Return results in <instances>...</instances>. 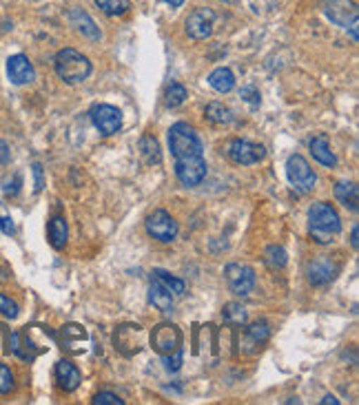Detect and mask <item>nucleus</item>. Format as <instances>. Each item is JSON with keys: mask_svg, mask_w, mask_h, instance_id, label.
Returning a JSON list of instances; mask_svg holds the SVG:
<instances>
[{"mask_svg": "<svg viewBox=\"0 0 359 405\" xmlns=\"http://www.w3.org/2000/svg\"><path fill=\"white\" fill-rule=\"evenodd\" d=\"M268 337H271V328H268L266 321H256L246 328V343H251V346H256V348L266 343Z\"/></svg>", "mask_w": 359, "mask_h": 405, "instance_id": "b1692460", "label": "nucleus"}, {"mask_svg": "<svg viewBox=\"0 0 359 405\" xmlns=\"http://www.w3.org/2000/svg\"><path fill=\"white\" fill-rule=\"evenodd\" d=\"M206 117L211 120L213 124H231L233 122V113L229 107H224L222 102H208L206 104Z\"/></svg>", "mask_w": 359, "mask_h": 405, "instance_id": "393cba45", "label": "nucleus"}, {"mask_svg": "<svg viewBox=\"0 0 359 405\" xmlns=\"http://www.w3.org/2000/svg\"><path fill=\"white\" fill-rule=\"evenodd\" d=\"M13 385H16V381H13V372L5 364H0V394H9Z\"/></svg>", "mask_w": 359, "mask_h": 405, "instance_id": "7c9ffc66", "label": "nucleus"}, {"mask_svg": "<svg viewBox=\"0 0 359 405\" xmlns=\"http://www.w3.org/2000/svg\"><path fill=\"white\" fill-rule=\"evenodd\" d=\"M151 346L160 354H171L173 350L182 348V333L173 323H160L151 333Z\"/></svg>", "mask_w": 359, "mask_h": 405, "instance_id": "f8f14e48", "label": "nucleus"}, {"mask_svg": "<svg viewBox=\"0 0 359 405\" xmlns=\"http://www.w3.org/2000/svg\"><path fill=\"white\" fill-rule=\"evenodd\" d=\"M222 317L227 319L229 323H233V326H244V323H246V310H244V306H242V304H235V302H231V304L224 306V310H222Z\"/></svg>", "mask_w": 359, "mask_h": 405, "instance_id": "cd10ccee", "label": "nucleus"}, {"mask_svg": "<svg viewBox=\"0 0 359 405\" xmlns=\"http://www.w3.org/2000/svg\"><path fill=\"white\" fill-rule=\"evenodd\" d=\"M351 244H353V248H357V226H353V233H351Z\"/></svg>", "mask_w": 359, "mask_h": 405, "instance_id": "a19ab883", "label": "nucleus"}, {"mask_svg": "<svg viewBox=\"0 0 359 405\" xmlns=\"http://www.w3.org/2000/svg\"><path fill=\"white\" fill-rule=\"evenodd\" d=\"M47 235H49V242L53 248H65L67 239H69V229H67V219L63 215H56L51 221H49V229H47Z\"/></svg>", "mask_w": 359, "mask_h": 405, "instance_id": "a211bd4d", "label": "nucleus"}, {"mask_svg": "<svg viewBox=\"0 0 359 405\" xmlns=\"http://www.w3.org/2000/svg\"><path fill=\"white\" fill-rule=\"evenodd\" d=\"M335 275H337V266L333 262H328L326 257H320L308 264V281L313 286H324V283L333 281Z\"/></svg>", "mask_w": 359, "mask_h": 405, "instance_id": "2eb2a0df", "label": "nucleus"}, {"mask_svg": "<svg viewBox=\"0 0 359 405\" xmlns=\"http://www.w3.org/2000/svg\"><path fill=\"white\" fill-rule=\"evenodd\" d=\"M286 175H289V182L293 184V188L299 193H310L317 184V175L310 169L308 160L297 153L286 160Z\"/></svg>", "mask_w": 359, "mask_h": 405, "instance_id": "20e7f679", "label": "nucleus"}, {"mask_svg": "<svg viewBox=\"0 0 359 405\" xmlns=\"http://www.w3.org/2000/svg\"><path fill=\"white\" fill-rule=\"evenodd\" d=\"M220 3H224V5H235L237 0H220Z\"/></svg>", "mask_w": 359, "mask_h": 405, "instance_id": "79ce46f5", "label": "nucleus"}, {"mask_svg": "<svg viewBox=\"0 0 359 405\" xmlns=\"http://www.w3.org/2000/svg\"><path fill=\"white\" fill-rule=\"evenodd\" d=\"M94 3L109 16H122V13L129 11L131 3L129 0H94Z\"/></svg>", "mask_w": 359, "mask_h": 405, "instance_id": "c85d7f7f", "label": "nucleus"}, {"mask_svg": "<svg viewBox=\"0 0 359 405\" xmlns=\"http://www.w3.org/2000/svg\"><path fill=\"white\" fill-rule=\"evenodd\" d=\"M224 275H227L229 288L239 297H246L256 288V270L246 264H229L224 268Z\"/></svg>", "mask_w": 359, "mask_h": 405, "instance_id": "1a4fd4ad", "label": "nucleus"}, {"mask_svg": "<svg viewBox=\"0 0 359 405\" xmlns=\"http://www.w3.org/2000/svg\"><path fill=\"white\" fill-rule=\"evenodd\" d=\"M187 89L182 86V84H177V82H173L169 89H167V94H164V102H167V107L169 109H175V107H180L184 100H187Z\"/></svg>", "mask_w": 359, "mask_h": 405, "instance_id": "c756f323", "label": "nucleus"}, {"mask_svg": "<svg viewBox=\"0 0 359 405\" xmlns=\"http://www.w3.org/2000/svg\"><path fill=\"white\" fill-rule=\"evenodd\" d=\"M82 339H87V333H84L82 326H76V323L65 326V330H63V341H65L67 350L78 352V350H76V341H82Z\"/></svg>", "mask_w": 359, "mask_h": 405, "instance_id": "bb28decb", "label": "nucleus"}, {"mask_svg": "<svg viewBox=\"0 0 359 405\" xmlns=\"http://www.w3.org/2000/svg\"><path fill=\"white\" fill-rule=\"evenodd\" d=\"M0 229H3L7 235H13V231H16V229H13V224H11L9 217H0Z\"/></svg>", "mask_w": 359, "mask_h": 405, "instance_id": "e433bc0d", "label": "nucleus"}, {"mask_svg": "<svg viewBox=\"0 0 359 405\" xmlns=\"http://www.w3.org/2000/svg\"><path fill=\"white\" fill-rule=\"evenodd\" d=\"M224 153L233 164H239V167H251V164H258L264 160L266 151L262 144H256L251 140H242V138H235L227 144Z\"/></svg>", "mask_w": 359, "mask_h": 405, "instance_id": "39448f33", "label": "nucleus"}, {"mask_svg": "<svg viewBox=\"0 0 359 405\" xmlns=\"http://www.w3.org/2000/svg\"><path fill=\"white\" fill-rule=\"evenodd\" d=\"M208 84H211L218 94H229V91H233V86H235V76H233L231 69L220 67V69L211 71V76H208Z\"/></svg>", "mask_w": 359, "mask_h": 405, "instance_id": "6ab92c4d", "label": "nucleus"}, {"mask_svg": "<svg viewBox=\"0 0 359 405\" xmlns=\"http://www.w3.org/2000/svg\"><path fill=\"white\" fill-rule=\"evenodd\" d=\"M322 403H324V405H326V403H333V405H339V401H337L335 397H331V394H328V397H324V399H322Z\"/></svg>", "mask_w": 359, "mask_h": 405, "instance_id": "ea45409f", "label": "nucleus"}, {"mask_svg": "<svg viewBox=\"0 0 359 405\" xmlns=\"http://www.w3.org/2000/svg\"><path fill=\"white\" fill-rule=\"evenodd\" d=\"M56 73L58 78L67 82V84H78V82H84L89 76H92V63H89V58L82 56L80 51L76 49H60L56 53Z\"/></svg>", "mask_w": 359, "mask_h": 405, "instance_id": "f03ea898", "label": "nucleus"}, {"mask_svg": "<svg viewBox=\"0 0 359 405\" xmlns=\"http://www.w3.org/2000/svg\"><path fill=\"white\" fill-rule=\"evenodd\" d=\"M144 224H146V233L153 239H158V242L169 244L177 237V221L167 211H162V208L149 215Z\"/></svg>", "mask_w": 359, "mask_h": 405, "instance_id": "6e6552de", "label": "nucleus"}, {"mask_svg": "<svg viewBox=\"0 0 359 405\" xmlns=\"http://www.w3.org/2000/svg\"><path fill=\"white\" fill-rule=\"evenodd\" d=\"M7 76L13 84H29L36 78V71L34 65L29 63V58L18 53L7 60Z\"/></svg>", "mask_w": 359, "mask_h": 405, "instance_id": "ddd939ff", "label": "nucleus"}, {"mask_svg": "<svg viewBox=\"0 0 359 405\" xmlns=\"http://www.w3.org/2000/svg\"><path fill=\"white\" fill-rule=\"evenodd\" d=\"M149 302H151L158 310L167 312L173 308V295L167 288H162L160 283L151 281V288H149Z\"/></svg>", "mask_w": 359, "mask_h": 405, "instance_id": "4be33fe9", "label": "nucleus"}, {"mask_svg": "<svg viewBox=\"0 0 359 405\" xmlns=\"http://www.w3.org/2000/svg\"><path fill=\"white\" fill-rule=\"evenodd\" d=\"M69 20L73 22V27H76L84 38H89V40H100V29L96 27L94 18L89 16L87 11H82V9H71Z\"/></svg>", "mask_w": 359, "mask_h": 405, "instance_id": "dca6fc26", "label": "nucleus"}, {"mask_svg": "<svg viewBox=\"0 0 359 405\" xmlns=\"http://www.w3.org/2000/svg\"><path fill=\"white\" fill-rule=\"evenodd\" d=\"M140 155H142V162L149 164V167H153V164H160L162 155H160V144L153 135H144L140 140Z\"/></svg>", "mask_w": 359, "mask_h": 405, "instance_id": "5701e85b", "label": "nucleus"}, {"mask_svg": "<svg viewBox=\"0 0 359 405\" xmlns=\"http://www.w3.org/2000/svg\"><path fill=\"white\" fill-rule=\"evenodd\" d=\"M20 184H23L20 175H11V177H7L5 182H3V191H5V195H9V198H13V195H18Z\"/></svg>", "mask_w": 359, "mask_h": 405, "instance_id": "f704fd0d", "label": "nucleus"}, {"mask_svg": "<svg viewBox=\"0 0 359 405\" xmlns=\"http://www.w3.org/2000/svg\"><path fill=\"white\" fill-rule=\"evenodd\" d=\"M335 198L351 208V211H357V202H359V191L353 182H337L335 184Z\"/></svg>", "mask_w": 359, "mask_h": 405, "instance_id": "412c9836", "label": "nucleus"}, {"mask_svg": "<svg viewBox=\"0 0 359 405\" xmlns=\"http://www.w3.org/2000/svg\"><path fill=\"white\" fill-rule=\"evenodd\" d=\"M308 221H310V235L317 244L333 242V237L339 235V231H341V219H339L337 211L326 202H317L310 206Z\"/></svg>", "mask_w": 359, "mask_h": 405, "instance_id": "f257e3e1", "label": "nucleus"}, {"mask_svg": "<svg viewBox=\"0 0 359 405\" xmlns=\"http://www.w3.org/2000/svg\"><path fill=\"white\" fill-rule=\"evenodd\" d=\"M94 405H125V401L113 392H98L94 397Z\"/></svg>", "mask_w": 359, "mask_h": 405, "instance_id": "72a5a7b5", "label": "nucleus"}, {"mask_svg": "<svg viewBox=\"0 0 359 405\" xmlns=\"http://www.w3.org/2000/svg\"><path fill=\"white\" fill-rule=\"evenodd\" d=\"M264 262L271 270H282L286 266V250L282 246H268L266 252H264Z\"/></svg>", "mask_w": 359, "mask_h": 405, "instance_id": "a878e982", "label": "nucleus"}, {"mask_svg": "<svg viewBox=\"0 0 359 405\" xmlns=\"http://www.w3.org/2000/svg\"><path fill=\"white\" fill-rule=\"evenodd\" d=\"M324 13L331 18V22L346 29L351 27L353 40H357V5L353 0H328L324 5Z\"/></svg>", "mask_w": 359, "mask_h": 405, "instance_id": "0eeeda50", "label": "nucleus"}, {"mask_svg": "<svg viewBox=\"0 0 359 405\" xmlns=\"http://www.w3.org/2000/svg\"><path fill=\"white\" fill-rule=\"evenodd\" d=\"M0 314H5L7 319H16L18 317V304L11 302L7 295L0 292Z\"/></svg>", "mask_w": 359, "mask_h": 405, "instance_id": "2f4dec72", "label": "nucleus"}, {"mask_svg": "<svg viewBox=\"0 0 359 405\" xmlns=\"http://www.w3.org/2000/svg\"><path fill=\"white\" fill-rule=\"evenodd\" d=\"M92 122L102 135H115L122 127V113L120 109L111 107V104H96L92 109Z\"/></svg>", "mask_w": 359, "mask_h": 405, "instance_id": "9b49d317", "label": "nucleus"}, {"mask_svg": "<svg viewBox=\"0 0 359 405\" xmlns=\"http://www.w3.org/2000/svg\"><path fill=\"white\" fill-rule=\"evenodd\" d=\"M184 27H187L189 38H193V40H206V38H211L213 27H215V13H213L211 9H206V7L191 11L187 22H184Z\"/></svg>", "mask_w": 359, "mask_h": 405, "instance_id": "9d476101", "label": "nucleus"}, {"mask_svg": "<svg viewBox=\"0 0 359 405\" xmlns=\"http://www.w3.org/2000/svg\"><path fill=\"white\" fill-rule=\"evenodd\" d=\"M169 148L173 158L182 155H200L204 151L202 140L198 138L196 129L187 122H177L169 129Z\"/></svg>", "mask_w": 359, "mask_h": 405, "instance_id": "7ed1b4c3", "label": "nucleus"}, {"mask_svg": "<svg viewBox=\"0 0 359 405\" xmlns=\"http://www.w3.org/2000/svg\"><path fill=\"white\" fill-rule=\"evenodd\" d=\"M175 177L182 186H198L206 177V162L204 155H182L175 158Z\"/></svg>", "mask_w": 359, "mask_h": 405, "instance_id": "423d86ee", "label": "nucleus"}, {"mask_svg": "<svg viewBox=\"0 0 359 405\" xmlns=\"http://www.w3.org/2000/svg\"><path fill=\"white\" fill-rule=\"evenodd\" d=\"M34 175H36V191H40L42 188V169L38 167V164L34 167Z\"/></svg>", "mask_w": 359, "mask_h": 405, "instance_id": "4c0bfd02", "label": "nucleus"}, {"mask_svg": "<svg viewBox=\"0 0 359 405\" xmlns=\"http://www.w3.org/2000/svg\"><path fill=\"white\" fill-rule=\"evenodd\" d=\"M310 153H313V158H315L322 167H328V169H333L335 164H337V158H335V153L331 151V144H328V140L326 138H313L310 140Z\"/></svg>", "mask_w": 359, "mask_h": 405, "instance_id": "f3484780", "label": "nucleus"}, {"mask_svg": "<svg viewBox=\"0 0 359 405\" xmlns=\"http://www.w3.org/2000/svg\"><path fill=\"white\" fill-rule=\"evenodd\" d=\"M151 281H156V283H160L162 288H167L173 297H180V295H184V281L182 279H177V277H173V275H169L167 270H160V268H156L153 273H151Z\"/></svg>", "mask_w": 359, "mask_h": 405, "instance_id": "aec40b11", "label": "nucleus"}, {"mask_svg": "<svg viewBox=\"0 0 359 405\" xmlns=\"http://www.w3.org/2000/svg\"><path fill=\"white\" fill-rule=\"evenodd\" d=\"M56 381L65 392H73V390H78V385L82 381V374L71 361H65L63 359V361L56 364Z\"/></svg>", "mask_w": 359, "mask_h": 405, "instance_id": "4468645a", "label": "nucleus"}, {"mask_svg": "<svg viewBox=\"0 0 359 405\" xmlns=\"http://www.w3.org/2000/svg\"><path fill=\"white\" fill-rule=\"evenodd\" d=\"M167 5H171L173 9H177V7H182L184 5V0H164Z\"/></svg>", "mask_w": 359, "mask_h": 405, "instance_id": "58836bf2", "label": "nucleus"}, {"mask_svg": "<svg viewBox=\"0 0 359 405\" xmlns=\"http://www.w3.org/2000/svg\"><path fill=\"white\" fill-rule=\"evenodd\" d=\"M164 359V368H167L169 372H177L180 370V366H182V348H177V350H173L171 354H162Z\"/></svg>", "mask_w": 359, "mask_h": 405, "instance_id": "473e14b6", "label": "nucleus"}, {"mask_svg": "<svg viewBox=\"0 0 359 405\" xmlns=\"http://www.w3.org/2000/svg\"><path fill=\"white\" fill-rule=\"evenodd\" d=\"M7 162H9V146H7L5 140H0V167L7 164Z\"/></svg>", "mask_w": 359, "mask_h": 405, "instance_id": "c9c22d12", "label": "nucleus"}]
</instances>
